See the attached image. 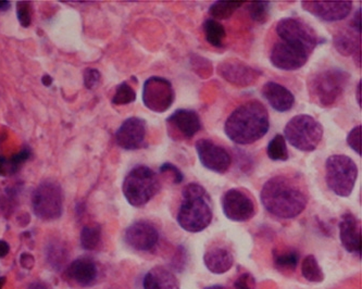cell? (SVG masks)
I'll list each match as a JSON object with an SVG mask.
<instances>
[{"label":"cell","mask_w":362,"mask_h":289,"mask_svg":"<svg viewBox=\"0 0 362 289\" xmlns=\"http://www.w3.org/2000/svg\"><path fill=\"white\" fill-rule=\"evenodd\" d=\"M260 198L269 213L285 220L297 218L308 204L305 189L295 179L284 175L268 179L262 187Z\"/></svg>","instance_id":"obj_1"},{"label":"cell","mask_w":362,"mask_h":289,"mask_svg":"<svg viewBox=\"0 0 362 289\" xmlns=\"http://www.w3.org/2000/svg\"><path fill=\"white\" fill-rule=\"evenodd\" d=\"M270 118L266 107L258 100L240 105L230 113L224 124L228 139L238 145H252L266 136Z\"/></svg>","instance_id":"obj_2"},{"label":"cell","mask_w":362,"mask_h":289,"mask_svg":"<svg viewBox=\"0 0 362 289\" xmlns=\"http://www.w3.org/2000/svg\"><path fill=\"white\" fill-rule=\"evenodd\" d=\"M211 199L202 185L191 183L182 191V204L177 212L179 225L188 233H199L212 221Z\"/></svg>","instance_id":"obj_3"},{"label":"cell","mask_w":362,"mask_h":289,"mask_svg":"<svg viewBox=\"0 0 362 289\" xmlns=\"http://www.w3.org/2000/svg\"><path fill=\"white\" fill-rule=\"evenodd\" d=\"M351 74L343 69L331 68L313 74L308 81L311 101L321 108L337 106L343 98Z\"/></svg>","instance_id":"obj_4"},{"label":"cell","mask_w":362,"mask_h":289,"mask_svg":"<svg viewBox=\"0 0 362 289\" xmlns=\"http://www.w3.org/2000/svg\"><path fill=\"white\" fill-rule=\"evenodd\" d=\"M157 173L146 165H136L127 173L122 184L125 199L133 207L147 205L160 191Z\"/></svg>","instance_id":"obj_5"},{"label":"cell","mask_w":362,"mask_h":289,"mask_svg":"<svg viewBox=\"0 0 362 289\" xmlns=\"http://www.w3.org/2000/svg\"><path fill=\"white\" fill-rule=\"evenodd\" d=\"M358 167L346 155H333L325 163V182L329 191L339 197H349L355 189Z\"/></svg>","instance_id":"obj_6"},{"label":"cell","mask_w":362,"mask_h":289,"mask_svg":"<svg viewBox=\"0 0 362 289\" xmlns=\"http://www.w3.org/2000/svg\"><path fill=\"white\" fill-rule=\"evenodd\" d=\"M285 141L303 153L315 151L322 141L323 127L313 117L299 114L285 125Z\"/></svg>","instance_id":"obj_7"},{"label":"cell","mask_w":362,"mask_h":289,"mask_svg":"<svg viewBox=\"0 0 362 289\" xmlns=\"http://www.w3.org/2000/svg\"><path fill=\"white\" fill-rule=\"evenodd\" d=\"M34 214L42 221L59 219L64 210V194L59 183L46 179L40 183L32 195Z\"/></svg>","instance_id":"obj_8"},{"label":"cell","mask_w":362,"mask_h":289,"mask_svg":"<svg viewBox=\"0 0 362 289\" xmlns=\"http://www.w3.org/2000/svg\"><path fill=\"white\" fill-rule=\"evenodd\" d=\"M275 31L281 38V42L300 48L309 54H313L320 42L315 30L310 25L295 18H284L280 20L276 24Z\"/></svg>","instance_id":"obj_9"},{"label":"cell","mask_w":362,"mask_h":289,"mask_svg":"<svg viewBox=\"0 0 362 289\" xmlns=\"http://www.w3.org/2000/svg\"><path fill=\"white\" fill-rule=\"evenodd\" d=\"M175 98V90L167 78L153 76L144 83L143 102L149 110L165 112L171 108Z\"/></svg>","instance_id":"obj_10"},{"label":"cell","mask_w":362,"mask_h":289,"mask_svg":"<svg viewBox=\"0 0 362 289\" xmlns=\"http://www.w3.org/2000/svg\"><path fill=\"white\" fill-rule=\"evenodd\" d=\"M224 216L233 222H247L256 214L254 200L247 191L230 189L221 198Z\"/></svg>","instance_id":"obj_11"},{"label":"cell","mask_w":362,"mask_h":289,"mask_svg":"<svg viewBox=\"0 0 362 289\" xmlns=\"http://www.w3.org/2000/svg\"><path fill=\"white\" fill-rule=\"evenodd\" d=\"M195 147L202 167L218 175H224L230 169L232 157L224 147L208 138L199 139Z\"/></svg>","instance_id":"obj_12"},{"label":"cell","mask_w":362,"mask_h":289,"mask_svg":"<svg viewBox=\"0 0 362 289\" xmlns=\"http://www.w3.org/2000/svg\"><path fill=\"white\" fill-rule=\"evenodd\" d=\"M218 74L238 88H248L259 80L262 72L242 60L228 59L218 66Z\"/></svg>","instance_id":"obj_13"},{"label":"cell","mask_w":362,"mask_h":289,"mask_svg":"<svg viewBox=\"0 0 362 289\" xmlns=\"http://www.w3.org/2000/svg\"><path fill=\"white\" fill-rule=\"evenodd\" d=\"M127 246L137 252H148L155 249L159 242V232L151 222L141 220L131 224L125 230Z\"/></svg>","instance_id":"obj_14"},{"label":"cell","mask_w":362,"mask_h":289,"mask_svg":"<svg viewBox=\"0 0 362 289\" xmlns=\"http://www.w3.org/2000/svg\"><path fill=\"white\" fill-rule=\"evenodd\" d=\"M310 54L300 48L288 45L284 42H275L270 54V61L276 69L296 71L308 62Z\"/></svg>","instance_id":"obj_15"},{"label":"cell","mask_w":362,"mask_h":289,"mask_svg":"<svg viewBox=\"0 0 362 289\" xmlns=\"http://www.w3.org/2000/svg\"><path fill=\"white\" fill-rule=\"evenodd\" d=\"M146 133V121L133 117L127 119L115 132V143L124 151H137L143 147Z\"/></svg>","instance_id":"obj_16"},{"label":"cell","mask_w":362,"mask_h":289,"mask_svg":"<svg viewBox=\"0 0 362 289\" xmlns=\"http://www.w3.org/2000/svg\"><path fill=\"white\" fill-rule=\"evenodd\" d=\"M99 270L96 262L90 258H80L71 262L64 276L74 286L90 287L96 283Z\"/></svg>","instance_id":"obj_17"},{"label":"cell","mask_w":362,"mask_h":289,"mask_svg":"<svg viewBox=\"0 0 362 289\" xmlns=\"http://www.w3.org/2000/svg\"><path fill=\"white\" fill-rule=\"evenodd\" d=\"M301 7L315 17L327 22L341 21L349 17L353 3H317L303 1Z\"/></svg>","instance_id":"obj_18"},{"label":"cell","mask_w":362,"mask_h":289,"mask_svg":"<svg viewBox=\"0 0 362 289\" xmlns=\"http://www.w3.org/2000/svg\"><path fill=\"white\" fill-rule=\"evenodd\" d=\"M168 125L177 129L180 138H192L202 129V121L196 111L179 109L167 119Z\"/></svg>","instance_id":"obj_19"},{"label":"cell","mask_w":362,"mask_h":289,"mask_svg":"<svg viewBox=\"0 0 362 289\" xmlns=\"http://www.w3.org/2000/svg\"><path fill=\"white\" fill-rule=\"evenodd\" d=\"M339 240L347 252L359 256L361 254V228L357 218L351 212L341 216L339 222Z\"/></svg>","instance_id":"obj_20"},{"label":"cell","mask_w":362,"mask_h":289,"mask_svg":"<svg viewBox=\"0 0 362 289\" xmlns=\"http://www.w3.org/2000/svg\"><path fill=\"white\" fill-rule=\"evenodd\" d=\"M269 105L278 112H287L294 107L295 97L291 90L275 82H267L262 90Z\"/></svg>","instance_id":"obj_21"},{"label":"cell","mask_w":362,"mask_h":289,"mask_svg":"<svg viewBox=\"0 0 362 289\" xmlns=\"http://www.w3.org/2000/svg\"><path fill=\"white\" fill-rule=\"evenodd\" d=\"M204 264L209 272L221 276L233 268V254L223 246H212L204 254Z\"/></svg>","instance_id":"obj_22"},{"label":"cell","mask_w":362,"mask_h":289,"mask_svg":"<svg viewBox=\"0 0 362 289\" xmlns=\"http://www.w3.org/2000/svg\"><path fill=\"white\" fill-rule=\"evenodd\" d=\"M144 289H181L177 276L165 266H158L146 273Z\"/></svg>","instance_id":"obj_23"},{"label":"cell","mask_w":362,"mask_h":289,"mask_svg":"<svg viewBox=\"0 0 362 289\" xmlns=\"http://www.w3.org/2000/svg\"><path fill=\"white\" fill-rule=\"evenodd\" d=\"M335 49L343 56H354L357 50L361 49V34L349 30H341L333 38Z\"/></svg>","instance_id":"obj_24"},{"label":"cell","mask_w":362,"mask_h":289,"mask_svg":"<svg viewBox=\"0 0 362 289\" xmlns=\"http://www.w3.org/2000/svg\"><path fill=\"white\" fill-rule=\"evenodd\" d=\"M202 30L208 44L216 48L223 47L226 32V28L219 21L214 19L206 20L202 25Z\"/></svg>","instance_id":"obj_25"},{"label":"cell","mask_w":362,"mask_h":289,"mask_svg":"<svg viewBox=\"0 0 362 289\" xmlns=\"http://www.w3.org/2000/svg\"><path fill=\"white\" fill-rule=\"evenodd\" d=\"M301 274L303 278H306L310 283H322L325 281V273L313 254H309L303 259L301 264Z\"/></svg>","instance_id":"obj_26"},{"label":"cell","mask_w":362,"mask_h":289,"mask_svg":"<svg viewBox=\"0 0 362 289\" xmlns=\"http://www.w3.org/2000/svg\"><path fill=\"white\" fill-rule=\"evenodd\" d=\"M274 264L279 270L294 272L298 264L299 254L296 250L285 249L274 252L273 254Z\"/></svg>","instance_id":"obj_27"},{"label":"cell","mask_w":362,"mask_h":289,"mask_svg":"<svg viewBox=\"0 0 362 289\" xmlns=\"http://www.w3.org/2000/svg\"><path fill=\"white\" fill-rule=\"evenodd\" d=\"M81 244L85 250H95L100 244L101 228L98 224L84 226L81 232Z\"/></svg>","instance_id":"obj_28"},{"label":"cell","mask_w":362,"mask_h":289,"mask_svg":"<svg viewBox=\"0 0 362 289\" xmlns=\"http://www.w3.org/2000/svg\"><path fill=\"white\" fill-rule=\"evenodd\" d=\"M267 153L271 160L286 161L288 159V151H287L286 141L283 135H275L270 143H269Z\"/></svg>","instance_id":"obj_29"},{"label":"cell","mask_w":362,"mask_h":289,"mask_svg":"<svg viewBox=\"0 0 362 289\" xmlns=\"http://www.w3.org/2000/svg\"><path fill=\"white\" fill-rule=\"evenodd\" d=\"M244 5L243 3H228V1H216L209 8V14L212 19L228 20L233 16L234 12Z\"/></svg>","instance_id":"obj_30"},{"label":"cell","mask_w":362,"mask_h":289,"mask_svg":"<svg viewBox=\"0 0 362 289\" xmlns=\"http://www.w3.org/2000/svg\"><path fill=\"white\" fill-rule=\"evenodd\" d=\"M28 157H30L28 149H24L21 153L13 155L11 159H6L0 155V175H9L14 173L24 161L28 160Z\"/></svg>","instance_id":"obj_31"},{"label":"cell","mask_w":362,"mask_h":289,"mask_svg":"<svg viewBox=\"0 0 362 289\" xmlns=\"http://www.w3.org/2000/svg\"><path fill=\"white\" fill-rule=\"evenodd\" d=\"M136 99V93L127 82L119 85L113 95L112 102L117 106L132 104Z\"/></svg>","instance_id":"obj_32"},{"label":"cell","mask_w":362,"mask_h":289,"mask_svg":"<svg viewBox=\"0 0 362 289\" xmlns=\"http://www.w3.org/2000/svg\"><path fill=\"white\" fill-rule=\"evenodd\" d=\"M269 13H270V3L259 1L250 5V18L258 23H266L269 19Z\"/></svg>","instance_id":"obj_33"},{"label":"cell","mask_w":362,"mask_h":289,"mask_svg":"<svg viewBox=\"0 0 362 289\" xmlns=\"http://www.w3.org/2000/svg\"><path fill=\"white\" fill-rule=\"evenodd\" d=\"M17 17L23 28H28L32 22V4L18 3Z\"/></svg>","instance_id":"obj_34"},{"label":"cell","mask_w":362,"mask_h":289,"mask_svg":"<svg viewBox=\"0 0 362 289\" xmlns=\"http://www.w3.org/2000/svg\"><path fill=\"white\" fill-rule=\"evenodd\" d=\"M361 135L362 126L361 125H358V126L354 127V129H351L349 136H347V143H349V146L359 155H362Z\"/></svg>","instance_id":"obj_35"},{"label":"cell","mask_w":362,"mask_h":289,"mask_svg":"<svg viewBox=\"0 0 362 289\" xmlns=\"http://www.w3.org/2000/svg\"><path fill=\"white\" fill-rule=\"evenodd\" d=\"M100 82V73L96 69H86L84 72V84L88 90H94Z\"/></svg>","instance_id":"obj_36"},{"label":"cell","mask_w":362,"mask_h":289,"mask_svg":"<svg viewBox=\"0 0 362 289\" xmlns=\"http://www.w3.org/2000/svg\"><path fill=\"white\" fill-rule=\"evenodd\" d=\"M160 172L161 173H165V175H169L175 184L182 183V181L184 179L182 172L175 165H172V163H163L160 167Z\"/></svg>","instance_id":"obj_37"},{"label":"cell","mask_w":362,"mask_h":289,"mask_svg":"<svg viewBox=\"0 0 362 289\" xmlns=\"http://www.w3.org/2000/svg\"><path fill=\"white\" fill-rule=\"evenodd\" d=\"M234 288L235 289H254L255 278L250 276V273H244L234 283Z\"/></svg>","instance_id":"obj_38"},{"label":"cell","mask_w":362,"mask_h":289,"mask_svg":"<svg viewBox=\"0 0 362 289\" xmlns=\"http://www.w3.org/2000/svg\"><path fill=\"white\" fill-rule=\"evenodd\" d=\"M34 264H35V260H34V256L30 254H22L21 256H20V264H21L22 268L26 269V270H31L34 266Z\"/></svg>","instance_id":"obj_39"},{"label":"cell","mask_w":362,"mask_h":289,"mask_svg":"<svg viewBox=\"0 0 362 289\" xmlns=\"http://www.w3.org/2000/svg\"><path fill=\"white\" fill-rule=\"evenodd\" d=\"M349 28H353L354 31L357 33L361 34V9L356 11L355 16H354L353 20H351Z\"/></svg>","instance_id":"obj_40"},{"label":"cell","mask_w":362,"mask_h":289,"mask_svg":"<svg viewBox=\"0 0 362 289\" xmlns=\"http://www.w3.org/2000/svg\"><path fill=\"white\" fill-rule=\"evenodd\" d=\"M10 252V246L5 240H0V259L5 258Z\"/></svg>","instance_id":"obj_41"},{"label":"cell","mask_w":362,"mask_h":289,"mask_svg":"<svg viewBox=\"0 0 362 289\" xmlns=\"http://www.w3.org/2000/svg\"><path fill=\"white\" fill-rule=\"evenodd\" d=\"M28 289H50L47 285L44 284V283L35 282L33 284H31L30 288Z\"/></svg>","instance_id":"obj_42"},{"label":"cell","mask_w":362,"mask_h":289,"mask_svg":"<svg viewBox=\"0 0 362 289\" xmlns=\"http://www.w3.org/2000/svg\"><path fill=\"white\" fill-rule=\"evenodd\" d=\"M361 81H359V84L357 85V92H356V95H357V102L360 108H361Z\"/></svg>","instance_id":"obj_43"},{"label":"cell","mask_w":362,"mask_h":289,"mask_svg":"<svg viewBox=\"0 0 362 289\" xmlns=\"http://www.w3.org/2000/svg\"><path fill=\"white\" fill-rule=\"evenodd\" d=\"M11 4L8 1H0V11H7Z\"/></svg>","instance_id":"obj_44"},{"label":"cell","mask_w":362,"mask_h":289,"mask_svg":"<svg viewBox=\"0 0 362 289\" xmlns=\"http://www.w3.org/2000/svg\"><path fill=\"white\" fill-rule=\"evenodd\" d=\"M52 83V78L50 76H45L42 78V84L46 85V86H50V84Z\"/></svg>","instance_id":"obj_45"},{"label":"cell","mask_w":362,"mask_h":289,"mask_svg":"<svg viewBox=\"0 0 362 289\" xmlns=\"http://www.w3.org/2000/svg\"><path fill=\"white\" fill-rule=\"evenodd\" d=\"M205 289H226V287L221 285H212V286L206 287Z\"/></svg>","instance_id":"obj_46"},{"label":"cell","mask_w":362,"mask_h":289,"mask_svg":"<svg viewBox=\"0 0 362 289\" xmlns=\"http://www.w3.org/2000/svg\"><path fill=\"white\" fill-rule=\"evenodd\" d=\"M6 283V278H1L0 276V289L3 288L4 285H5Z\"/></svg>","instance_id":"obj_47"}]
</instances>
